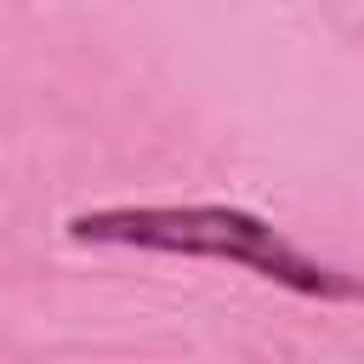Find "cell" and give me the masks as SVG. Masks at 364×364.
<instances>
[{
    "instance_id": "cell-1",
    "label": "cell",
    "mask_w": 364,
    "mask_h": 364,
    "mask_svg": "<svg viewBox=\"0 0 364 364\" xmlns=\"http://www.w3.org/2000/svg\"><path fill=\"white\" fill-rule=\"evenodd\" d=\"M74 245H119V250H159L193 262H233L267 284H284L313 301H358L364 284L301 245H290L267 216L239 205H97L68 216Z\"/></svg>"
}]
</instances>
